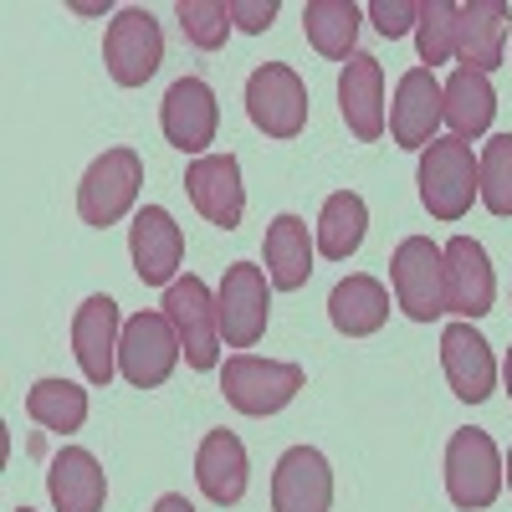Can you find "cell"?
I'll use <instances>...</instances> for the list:
<instances>
[{
	"label": "cell",
	"instance_id": "cell-11",
	"mask_svg": "<svg viewBox=\"0 0 512 512\" xmlns=\"http://www.w3.org/2000/svg\"><path fill=\"white\" fill-rule=\"evenodd\" d=\"M159 128L180 154H205L210 144H216V128H221V108H216L210 82L205 77H180L159 103Z\"/></svg>",
	"mask_w": 512,
	"mask_h": 512
},
{
	"label": "cell",
	"instance_id": "cell-14",
	"mask_svg": "<svg viewBox=\"0 0 512 512\" xmlns=\"http://www.w3.org/2000/svg\"><path fill=\"white\" fill-rule=\"evenodd\" d=\"M128 256H134V272L149 287H175V272L185 262V231L175 226L164 205H144L134 226H128Z\"/></svg>",
	"mask_w": 512,
	"mask_h": 512
},
{
	"label": "cell",
	"instance_id": "cell-24",
	"mask_svg": "<svg viewBox=\"0 0 512 512\" xmlns=\"http://www.w3.org/2000/svg\"><path fill=\"white\" fill-rule=\"evenodd\" d=\"M328 323L344 333V338H369L390 323V292L374 277H344L328 292Z\"/></svg>",
	"mask_w": 512,
	"mask_h": 512
},
{
	"label": "cell",
	"instance_id": "cell-17",
	"mask_svg": "<svg viewBox=\"0 0 512 512\" xmlns=\"http://www.w3.org/2000/svg\"><path fill=\"white\" fill-rule=\"evenodd\" d=\"M338 113L359 144L384 139V67L369 52H354L338 72Z\"/></svg>",
	"mask_w": 512,
	"mask_h": 512
},
{
	"label": "cell",
	"instance_id": "cell-33",
	"mask_svg": "<svg viewBox=\"0 0 512 512\" xmlns=\"http://www.w3.org/2000/svg\"><path fill=\"white\" fill-rule=\"evenodd\" d=\"M231 21L251 36H262L277 21V0H231Z\"/></svg>",
	"mask_w": 512,
	"mask_h": 512
},
{
	"label": "cell",
	"instance_id": "cell-36",
	"mask_svg": "<svg viewBox=\"0 0 512 512\" xmlns=\"http://www.w3.org/2000/svg\"><path fill=\"white\" fill-rule=\"evenodd\" d=\"M507 487H512V451H507Z\"/></svg>",
	"mask_w": 512,
	"mask_h": 512
},
{
	"label": "cell",
	"instance_id": "cell-5",
	"mask_svg": "<svg viewBox=\"0 0 512 512\" xmlns=\"http://www.w3.org/2000/svg\"><path fill=\"white\" fill-rule=\"evenodd\" d=\"M221 390H226V405L241 410V415H277L297 400V390H303V364L236 354L221 369Z\"/></svg>",
	"mask_w": 512,
	"mask_h": 512
},
{
	"label": "cell",
	"instance_id": "cell-23",
	"mask_svg": "<svg viewBox=\"0 0 512 512\" xmlns=\"http://www.w3.org/2000/svg\"><path fill=\"white\" fill-rule=\"evenodd\" d=\"M441 98H446V123H451V139H461V144L482 139L487 128H492V118H497V93H492V77H487V72H477V67H456V72L446 77Z\"/></svg>",
	"mask_w": 512,
	"mask_h": 512
},
{
	"label": "cell",
	"instance_id": "cell-6",
	"mask_svg": "<svg viewBox=\"0 0 512 512\" xmlns=\"http://www.w3.org/2000/svg\"><path fill=\"white\" fill-rule=\"evenodd\" d=\"M246 118L267 139H297L308 128V88L282 62H262L246 77Z\"/></svg>",
	"mask_w": 512,
	"mask_h": 512
},
{
	"label": "cell",
	"instance_id": "cell-25",
	"mask_svg": "<svg viewBox=\"0 0 512 512\" xmlns=\"http://www.w3.org/2000/svg\"><path fill=\"white\" fill-rule=\"evenodd\" d=\"M267 282L277 292H297V287H308L313 277V241H308V221L303 216H277L267 226Z\"/></svg>",
	"mask_w": 512,
	"mask_h": 512
},
{
	"label": "cell",
	"instance_id": "cell-10",
	"mask_svg": "<svg viewBox=\"0 0 512 512\" xmlns=\"http://www.w3.org/2000/svg\"><path fill=\"white\" fill-rule=\"evenodd\" d=\"M164 318L175 323L180 333V349H185V364L210 374L221 364V318H216V297L200 277H185L164 292Z\"/></svg>",
	"mask_w": 512,
	"mask_h": 512
},
{
	"label": "cell",
	"instance_id": "cell-34",
	"mask_svg": "<svg viewBox=\"0 0 512 512\" xmlns=\"http://www.w3.org/2000/svg\"><path fill=\"white\" fill-rule=\"evenodd\" d=\"M154 512H195V502H190V497H180V492H169V497H159V502H154Z\"/></svg>",
	"mask_w": 512,
	"mask_h": 512
},
{
	"label": "cell",
	"instance_id": "cell-22",
	"mask_svg": "<svg viewBox=\"0 0 512 512\" xmlns=\"http://www.w3.org/2000/svg\"><path fill=\"white\" fill-rule=\"evenodd\" d=\"M47 492H52V507H57V512H103V502H108V477H103V466H98L93 451L67 446V451L52 461V472H47Z\"/></svg>",
	"mask_w": 512,
	"mask_h": 512
},
{
	"label": "cell",
	"instance_id": "cell-3",
	"mask_svg": "<svg viewBox=\"0 0 512 512\" xmlns=\"http://www.w3.org/2000/svg\"><path fill=\"white\" fill-rule=\"evenodd\" d=\"M390 282H395V303L405 318L431 323L446 313V256L431 236H405L390 256Z\"/></svg>",
	"mask_w": 512,
	"mask_h": 512
},
{
	"label": "cell",
	"instance_id": "cell-16",
	"mask_svg": "<svg viewBox=\"0 0 512 512\" xmlns=\"http://www.w3.org/2000/svg\"><path fill=\"white\" fill-rule=\"evenodd\" d=\"M333 507V466L313 446L282 451L272 472V512H328Z\"/></svg>",
	"mask_w": 512,
	"mask_h": 512
},
{
	"label": "cell",
	"instance_id": "cell-29",
	"mask_svg": "<svg viewBox=\"0 0 512 512\" xmlns=\"http://www.w3.org/2000/svg\"><path fill=\"white\" fill-rule=\"evenodd\" d=\"M477 195L492 216H512V134L487 139L477 159Z\"/></svg>",
	"mask_w": 512,
	"mask_h": 512
},
{
	"label": "cell",
	"instance_id": "cell-19",
	"mask_svg": "<svg viewBox=\"0 0 512 512\" xmlns=\"http://www.w3.org/2000/svg\"><path fill=\"white\" fill-rule=\"evenodd\" d=\"M441 364H446V379H451L456 400L482 405V400L492 395V384H497V364H492L487 338H482L472 323H451V328L441 333Z\"/></svg>",
	"mask_w": 512,
	"mask_h": 512
},
{
	"label": "cell",
	"instance_id": "cell-4",
	"mask_svg": "<svg viewBox=\"0 0 512 512\" xmlns=\"http://www.w3.org/2000/svg\"><path fill=\"white\" fill-rule=\"evenodd\" d=\"M507 482V466L492 446L487 431H477V425H466V431H456L446 441V492L461 512H482L497 502Z\"/></svg>",
	"mask_w": 512,
	"mask_h": 512
},
{
	"label": "cell",
	"instance_id": "cell-32",
	"mask_svg": "<svg viewBox=\"0 0 512 512\" xmlns=\"http://www.w3.org/2000/svg\"><path fill=\"white\" fill-rule=\"evenodd\" d=\"M369 21L379 26V36H405L415 21H420V6H415V0H374V6H369Z\"/></svg>",
	"mask_w": 512,
	"mask_h": 512
},
{
	"label": "cell",
	"instance_id": "cell-30",
	"mask_svg": "<svg viewBox=\"0 0 512 512\" xmlns=\"http://www.w3.org/2000/svg\"><path fill=\"white\" fill-rule=\"evenodd\" d=\"M175 16H180L185 41H190V47H200V52H221L231 26H236L231 21V0H180Z\"/></svg>",
	"mask_w": 512,
	"mask_h": 512
},
{
	"label": "cell",
	"instance_id": "cell-12",
	"mask_svg": "<svg viewBox=\"0 0 512 512\" xmlns=\"http://www.w3.org/2000/svg\"><path fill=\"white\" fill-rule=\"evenodd\" d=\"M446 118V98H441V82L431 67H410L395 82V108H390V139L400 149L425 154L436 144V128Z\"/></svg>",
	"mask_w": 512,
	"mask_h": 512
},
{
	"label": "cell",
	"instance_id": "cell-27",
	"mask_svg": "<svg viewBox=\"0 0 512 512\" xmlns=\"http://www.w3.org/2000/svg\"><path fill=\"white\" fill-rule=\"evenodd\" d=\"M369 231V205L354 190H338L323 200V216H318V251L328 262H349V256L364 246Z\"/></svg>",
	"mask_w": 512,
	"mask_h": 512
},
{
	"label": "cell",
	"instance_id": "cell-18",
	"mask_svg": "<svg viewBox=\"0 0 512 512\" xmlns=\"http://www.w3.org/2000/svg\"><path fill=\"white\" fill-rule=\"evenodd\" d=\"M118 338H123V323H118V303L113 297H88L72 318V354L88 374V384H108L118 374Z\"/></svg>",
	"mask_w": 512,
	"mask_h": 512
},
{
	"label": "cell",
	"instance_id": "cell-13",
	"mask_svg": "<svg viewBox=\"0 0 512 512\" xmlns=\"http://www.w3.org/2000/svg\"><path fill=\"white\" fill-rule=\"evenodd\" d=\"M446 256V313H456L461 323L487 318L492 313V297H497V277L487 262V246L472 236H451L441 246Z\"/></svg>",
	"mask_w": 512,
	"mask_h": 512
},
{
	"label": "cell",
	"instance_id": "cell-20",
	"mask_svg": "<svg viewBox=\"0 0 512 512\" xmlns=\"http://www.w3.org/2000/svg\"><path fill=\"white\" fill-rule=\"evenodd\" d=\"M246 477H251L246 446L231 431H210L200 441V451H195V482H200V492L216 507H236L246 497Z\"/></svg>",
	"mask_w": 512,
	"mask_h": 512
},
{
	"label": "cell",
	"instance_id": "cell-35",
	"mask_svg": "<svg viewBox=\"0 0 512 512\" xmlns=\"http://www.w3.org/2000/svg\"><path fill=\"white\" fill-rule=\"evenodd\" d=\"M502 379H507V395H512V344H507V364H502Z\"/></svg>",
	"mask_w": 512,
	"mask_h": 512
},
{
	"label": "cell",
	"instance_id": "cell-15",
	"mask_svg": "<svg viewBox=\"0 0 512 512\" xmlns=\"http://www.w3.org/2000/svg\"><path fill=\"white\" fill-rule=\"evenodd\" d=\"M185 190H190L195 210H200L210 226H221V231H236V226H241L246 185H241L236 154H200V159L185 169Z\"/></svg>",
	"mask_w": 512,
	"mask_h": 512
},
{
	"label": "cell",
	"instance_id": "cell-2",
	"mask_svg": "<svg viewBox=\"0 0 512 512\" xmlns=\"http://www.w3.org/2000/svg\"><path fill=\"white\" fill-rule=\"evenodd\" d=\"M420 200L436 221H461L477 200V154L461 139H436L420 154Z\"/></svg>",
	"mask_w": 512,
	"mask_h": 512
},
{
	"label": "cell",
	"instance_id": "cell-28",
	"mask_svg": "<svg viewBox=\"0 0 512 512\" xmlns=\"http://www.w3.org/2000/svg\"><path fill=\"white\" fill-rule=\"evenodd\" d=\"M26 415L36 425H47L57 436H72L82 431V420H88V390L72 379H36L26 390Z\"/></svg>",
	"mask_w": 512,
	"mask_h": 512
},
{
	"label": "cell",
	"instance_id": "cell-26",
	"mask_svg": "<svg viewBox=\"0 0 512 512\" xmlns=\"http://www.w3.org/2000/svg\"><path fill=\"white\" fill-rule=\"evenodd\" d=\"M359 21H364V11L354 6V0H308L303 6V36H308V47L328 62L354 57Z\"/></svg>",
	"mask_w": 512,
	"mask_h": 512
},
{
	"label": "cell",
	"instance_id": "cell-1",
	"mask_svg": "<svg viewBox=\"0 0 512 512\" xmlns=\"http://www.w3.org/2000/svg\"><path fill=\"white\" fill-rule=\"evenodd\" d=\"M139 190H144V159L134 149H103L77 185V216L103 231L134 210Z\"/></svg>",
	"mask_w": 512,
	"mask_h": 512
},
{
	"label": "cell",
	"instance_id": "cell-21",
	"mask_svg": "<svg viewBox=\"0 0 512 512\" xmlns=\"http://www.w3.org/2000/svg\"><path fill=\"white\" fill-rule=\"evenodd\" d=\"M502 41H507V0H466V6H456L461 67H477V72L502 67Z\"/></svg>",
	"mask_w": 512,
	"mask_h": 512
},
{
	"label": "cell",
	"instance_id": "cell-8",
	"mask_svg": "<svg viewBox=\"0 0 512 512\" xmlns=\"http://www.w3.org/2000/svg\"><path fill=\"white\" fill-rule=\"evenodd\" d=\"M103 62L118 88H144L164 62V31H159L154 11H144V6L118 11L103 36Z\"/></svg>",
	"mask_w": 512,
	"mask_h": 512
},
{
	"label": "cell",
	"instance_id": "cell-9",
	"mask_svg": "<svg viewBox=\"0 0 512 512\" xmlns=\"http://www.w3.org/2000/svg\"><path fill=\"white\" fill-rule=\"evenodd\" d=\"M267 272L251 267V262H231L226 282L216 292V318H221V344L226 349H256L267 338Z\"/></svg>",
	"mask_w": 512,
	"mask_h": 512
},
{
	"label": "cell",
	"instance_id": "cell-31",
	"mask_svg": "<svg viewBox=\"0 0 512 512\" xmlns=\"http://www.w3.org/2000/svg\"><path fill=\"white\" fill-rule=\"evenodd\" d=\"M415 47H420L425 67H441V62L456 57V6H451V0H420Z\"/></svg>",
	"mask_w": 512,
	"mask_h": 512
},
{
	"label": "cell",
	"instance_id": "cell-7",
	"mask_svg": "<svg viewBox=\"0 0 512 512\" xmlns=\"http://www.w3.org/2000/svg\"><path fill=\"white\" fill-rule=\"evenodd\" d=\"M180 333L164 313H134L123 323L118 338V374L134 384V390H159V384L175 374L180 364Z\"/></svg>",
	"mask_w": 512,
	"mask_h": 512
},
{
	"label": "cell",
	"instance_id": "cell-37",
	"mask_svg": "<svg viewBox=\"0 0 512 512\" xmlns=\"http://www.w3.org/2000/svg\"><path fill=\"white\" fill-rule=\"evenodd\" d=\"M16 512H36V507H16Z\"/></svg>",
	"mask_w": 512,
	"mask_h": 512
}]
</instances>
